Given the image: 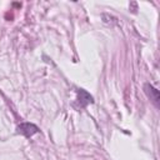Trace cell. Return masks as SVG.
<instances>
[{
    "instance_id": "obj_1",
    "label": "cell",
    "mask_w": 160,
    "mask_h": 160,
    "mask_svg": "<svg viewBox=\"0 0 160 160\" xmlns=\"http://www.w3.org/2000/svg\"><path fill=\"white\" fill-rule=\"evenodd\" d=\"M18 130H19V132H21L26 138H30V136H32L34 134H36L39 131L38 126L31 124V122H22V124H20L18 126Z\"/></svg>"
},
{
    "instance_id": "obj_2",
    "label": "cell",
    "mask_w": 160,
    "mask_h": 160,
    "mask_svg": "<svg viewBox=\"0 0 160 160\" xmlns=\"http://www.w3.org/2000/svg\"><path fill=\"white\" fill-rule=\"evenodd\" d=\"M144 89H145V92H146V95L155 102V105H159V100H160V94H159V90H156L152 85H150V84H145V86H144Z\"/></svg>"
},
{
    "instance_id": "obj_3",
    "label": "cell",
    "mask_w": 160,
    "mask_h": 160,
    "mask_svg": "<svg viewBox=\"0 0 160 160\" xmlns=\"http://www.w3.org/2000/svg\"><path fill=\"white\" fill-rule=\"evenodd\" d=\"M78 100H79V102H80L81 106H86L88 104L94 102L92 96H91L88 91H85V90H82V89H80V90L78 91Z\"/></svg>"
}]
</instances>
